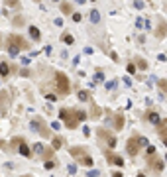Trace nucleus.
I'll return each instance as SVG.
<instances>
[{
	"label": "nucleus",
	"instance_id": "obj_1",
	"mask_svg": "<svg viewBox=\"0 0 167 177\" xmlns=\"http://www.w3.org/2000/svg\"><path fill=\"white\" fill-rule=\"evenodd\" d=\"M87 116H89V114L85 110H71V108H61V110H59V118L65 120V126H67L69 130H75L79 126V122H83Z\"/></svg>",
	"mask_w": 167,
	"mask_h": 177
},
{
	"label": "nucleus",
	"instance_id": "obj_2",
	"mask_svg": "<svg viewBox=\"0 0 167 177\" xmlns=\"http://www.w3.org/2000/svg\"><path fill=\"white\" fill-rule=\"evenodd\" d=\"M69 154L75 157V159H77V163H81V165L92 167V163H95V159H92V156L89 154V150L83 148V146H73V148L69 150Z\"/></svg>",
	"mask_w": 167,
	"mask_h": 177
},
{
	"label": "nucleus",
	"instance_id": "obj_3",
	"mask_svg": "<svg viewBox=\"0 0 167 177\" xmlns=\"http://www.w3.org/2000/svg\"><path fill=\"white\" fill-rule=\"evenodd\" d=\"M10 148H12V150H16L20 154V156H24V157H28V159H30V157H32V150H30V146L26 144V140H24V138H12V142H10Z\"/></svg>",
	"mask_w": 167,
	"mask_h": 177
},
{
	"label": "nucleus",
	"instance_id": "obj_4",
	"mask_svg": "<svg viewBox=\"0 0 167 177\" xmlns=\"http://www.w3.org/2000/svg\"><path fill=\"white\" fill-rule=\"evenodd\" d=\"M55 85H57V91L61 97H67L71 92V85H69V79H67V75L61 71L55 73Z\"/></svg>",
	"mask_w": 167,
	"mask_h": 177
},
{
	"label": "nucleus",
	"instance_id": "obj_5",
	"mask_svg": "<svg viewBox=\"0 0 167 177\" xmlns=\"http://www.w3.org/2000/svg\"><path fill=\"white\" fill-rule=\"evenodd\" d=\"M97 136H98V140L100 142H106V146L108 148H116L118 146V140H116V136L112 134V132H108V130H104V128H97Z\"/></svg>",
	"mask_w": 167,
	"mask_h": 177
},
{
	"label": "nucleus",
	"instance_id": "obj_6",
	"mask_svg": "<svg viewBox=\"0 0 167 177\" xmlns=\"http://www.w3.org/2000/svg\"><path fill=\"white\" fill-rule=\"evenodd\" d=\"M32 128L38 132V134H41L43 138H49V136H51V130L47 128V124H45L41 118H33V120H32Z\"/></svg>",
	"mask_w": 167,
	"mask_h": 177
},
{
	"label": "nucleus",
	"instance_id": "obj_7",
	"mask_svg": "<svg viewBox=\"0 0 167 177\" xmlns=\"http://www.w3.org/2000/svg\"><path fill=\"white\" fill-rule=\"evenodd\" d=\"M8 45H16L18 49H30L28 39H24L22 36H18V33H12V36L8 38Z\"/></svg>",
	"mask_w": 167,
	"mask_h": 177
},
{
	"label": "nucleus",
	"instance_id": "obj_8",
	"mask_svg": "<svg viewBox=\"0 0 167 177\" xmlns=\"http://www.w3.org/2000/svg\"><path fill=\"white\" fill-rule=\"evenodd\" d=\"M140 138H136V136H132L126 142V151H128L130 156H138V151H140Z\"/></svg>",
	"mask_w": 167,
	"mask_h": 177
},
{
	"label": "nucleus",
	"instance_id": "obj_9",
	"mask_svg": "<svg viewBox=\"0 0 167 177\" xmlns=\"http://www.w3.org/2000/svg\"><path fill=\"white\" fill-rule=\"evenodd\" d=\"M146 163H148L149 169H155V171H161V169H163V159H159V157H157V154H155V156H149L148 159H146Z\"/></svg>",
	"mask_w": 167,
	"mask_h": 177
},
{
	"label": "nucleus",
	"instance_id": "obj_10",
	"mask_svg": "<svg viewBox=\"0 0 167 177\" xmlns=\"http://www.w3.org/2000/svg\"><path fill=\"white\" fill-rule=\"evenodd\" d=\"M12 102V97H10V92L8 91H0V110L6 114L8 112V106Z\"/></svg>",
	"mask_w": 167,
	"mask_h": 177
},
{
	"label": "nucleus",
	"instance_id": "obj_11",
	"mask_svg": "<svg viewBox=\"0 0 167 177\" xmlns=\"http://www.w3.org/2000/svg\"><path fill=\"white\" fill-rule=\"evenodd\" d=\"M33 150H36V154L38 156H41V157H47L49 161L53 159V150H47L43 144H33Z\"/></svg>",
	"mask_w": 167,
	"mask_h": 177
},
{
	"label": "nucleus",
	"instance_id": "obj_12",
	"mask_svg": "<svg viewBox=\"0 0 167 177\" xmlns=\"http://www.w3.org/2000/svg\"><path fill=\"white\" fill-rule=\"evenodd\" d=\"M104 154H106V159H108V163L118 165V167H124V159H122V156H116V154H112V151H106V150H104Z\"/></svg>",
	"mask_w": 167,
	"mask_h": 177
},
{
	"label": "nucleus",
	"instance_id": "obj_13",
	"mask_svg": "<svg viewBox=\"0 0 167 177\" xmlns=\"http://www.w3.org/2000/svg\"><path fill=\"white\" fill-rule=\"evenodd\" d=\"M124 122H126V120H124V114H122V112H116V114H114V120H112L114 130H122V128H124Z\"/></svg>",
	"mask_w": 167,
	"mask_h": 177
},
{
	"label": "nucleus",
	"instance_id": "obj_14",
	"mask_svg": "<svg viewBox=\"0 0 167 177\" xmlns=\"http://www.w3.org/2000/svg\"><path fill=\"white\" fill-rule=\"evenodd\" d=\"M146 118H148L151 124H155V126L161 124V118H159V114H157L155 110H148V112H146Z\"/></svg>",
	"mask_w": 167,
	"mask_h": 177
},
{
	"label": "nucleus",
	"instance_id": "obj_15",
	"mask_svg": "<svg viewBox=\"0 0 167 177\" xmlns=\"http://www.w3.org/2000/svg\"><path fill=\"white\" fill-rule=\"evenodd\" d=\"M157 132H159V136L163 142H167V118H163L161 120V124L157 126Z\"/></svg>",
	"mask_w": 167,
	"mask_h": 177
},
{
	"label": "nucleus",
	"instance_id": "obj_16",
	"mask_svg": "<svg viewBox=\"0 0 167 177\" xmlns=\"http://www.w3.org/2000/svg\"><path fill=\"white\" fill-rule=\"evenodd\" d=\"M167 36V22H163V20H161L159 22V28H157V32H155V38H165Z\"/></svg>",
	"mask_w": 167,
	"mask_h": 177
},
{
	"label": "nucleus",
	"instance_id": "obj_17",
	"mask_svg": "<svg viewBox=\"0 0 167 177\" xmlns=\"http://www.w3.org/2000/svg\"><path fill=\"white\" fill-rule=\"evenodd\" d=\"M134 65H138L140 71H146V69H148V61H146L144 57H136L134 59Z\"/></svg>",
	"mask_w": 167,
	"mask_h": 177
},
{
	"label": "nucleus",
	"instance_id": "obj_18",
	"mask_svg": "<svg viewBox=\"0 0 167 177\" xmlns=\"http://www.w3.org/2000/svg\"><path fill=\"white\" fill-rule=\"evenodd\" d=\"M0 75H2V77H8V75H10V63H8V61H2V63H0Z\"/></svg>",
	"mask_w": 167,
	"mask_h": 177
},
{
	"label": "nucleus",
	"instance_id": "obj_19",
	"mask_svg": "<svg viewBox=\"0 0 167 177\" xmlns=\"http://www.w3.org/2000/svg\"><path fill=\"white\" fill-rule=\"evenodd\" d=\"M30 36H32L33 41H39V38H41V33H39V30L36 26H30Z\"/></svg>",
	"mask_w": 167,
	"mask_h": 177
},
{
	"label": "nucleus",
	"instance_id": "obj_20",
	"mask_svg": "<svg viewBox=\"0 0 167 177\" xmlns=\"http://www.w3.org/2000/svg\"><path fill=\"white\" fill-rule=\"evenodd\" d=\"M89 18H90V22H92V24H98V22H100V12H98V10H90Z\"/></svg>",
	"mask_w": 167,
	"mask_h": 177
},
{
	"label": "nucleus",
	"instance_id": "obj_21",
	"mask_svg": "<svg viewBox=\"0 0 167 177\" xmlns=\"http://www.w3.org/2000/svg\"><path fill=\"white\" fill-rule=\"evenodd\" d=\"M157 87H159L161 95H167V79H157Z\"/></svg>",
	"mask_w": 167,
	"mask_h": 177
},
{
	"label": "nucleus",
	"instance_id": "obj_22",
	"mask_svg": "<svg viewBox=\"0 0 167 177\" xmlns=\"http://www.w3.org/2000/svg\"><path fill=\"white\" fill-rule=\"evenodd\" d=\"M61 146H63V138H61V136H55V138H53V150H59Z\"/></svg>",
	"mask_w": 167,
	"mask_h": 177
},
{
	"label": "nucleus",
	"instance_id": "obj_23",
	"mask_svg": "<svg viewBox=\"0 0 167 177\" xmlns=\"http://www.w3.org/2000/svg\"><path fill=\"white\" fill-rule=\"evenodd\" d=\"M90 98V92L89 91H79V100H83V102H87Z\"/></svg>",
	"mask_w": 167,
	"mask_h": 177
},
{
	"label": "nucleus",
	"instance_id": "obj_24",
	"mask_svg": "<svg viewBox=\"0 0 167 177\" xmlns=\"http://www.w3.org/2000/svg\"><path fill=\"white\" fill-rule=\"evenodd\" d=\"M63 41L67 43V45H71V43H75V38H73L71 33H63Z\"/></svg>",
	"mask_w": 167,
	"mask_h": 177
},
{
	"label": "nucleus",
	"instance_id": "obj_25",
	"mask_svg": "<svg viewBox=\"0 0 167 177\" xmlns=\"http://www.w3.org/2000/svg\"><path fill=\"white\" fill-rule=\"evenodd\" d=\"M71 10H73V6H71L69 2H63V4H61V12L63 14H69Z\"/></svg>",
	"mask_w": 167,
	"mask_h": 177
},
{
	"label": "nucleus",
	"instance_id": "obj_26",
	"mask_svg": "<svg viewBox=\"0 0 167 177\" xmlns=\"http://www.w3.org/2000/svg\"><path fill=\"white\" fill-rule=\"evenodd\" d=\"M8 53H10V55H12V57H16V55H18L20 53V49L16 45H8Z\"/></svg>",
	"mask_w": 167,
	"mask_h": 177
},
{
	"label": "nucleus",
	"instance_id": "obj_27",
	"mask_svg": "<svg viewBox=\"0 0 167 177\" xmlns=\"http://www.w3.org/2000/svg\"><path fill=\"white\" fill-rule=\"evenodd\" d=\"M98 116H100V108H98V106H92V112H90V118L95 120V118H98Z\"/></svg>",
	"mask_w": 167,
	"mask_h": 177
},
{
	"label": "nucleus",
	"instance_id": "obj_28",
	"mask_svg": "<svg viewBox=\"0 0 167 177\" xmlns=\"http://www.w3.org/2000/svg\"><path fill=\"white\" fill-rule=\"evenodd\" d=\"M116 85H118V81H116V79H112V81H108V83H106V89H110V91H112V89H116Z\"/></svg>",
	"mask_w": 167,
	"mask_h": 177
},
{
	"label": "nucleus",
	"instance_id": "obj_29",
	"mask_svg": "<svg viewBox=\"0 0 167 177\" xmlns=\"http://www.w3.org/2000/svg\"><path fill=\"white\" fill-rule=\"evenodd\" d=\"M22 24H24L22 16H16V18H14V26H22Z\"/></svg>",
	"mask_w": 167,
	"mask_h": 177
},
{
	"label": "nucleus",
	"instance_id": "obj_30",
	"mask_svg": "<svg viewBox=\"0 0 167 177\" xmlns=\"http://www.w3.org/2000/svg\"><path fill=\"white\" fill-rule=\"evenodd\" d=\"M102 81H104V77H102V73L98 71V73H97V77H95V83H102Z\"/></svg>",
	"mask_w": 167,
	"mask_h": 177
},
{
	"label": "nucleus",
	"instance_id": "obj_31",
	"mask_svg": "<svg viewBox=\"0 0 167 177\" xmlns=\"http://www.w3.org/2000/svg\"><path fill=\"white\" fill-rule=\"evenodd\" d=\"M128 73H130V75H134V73H136V65H134V63H128Z\"/></svg>",
	"mask_w": 167,
	"mask_h": 177
},
{
	"label": "nucleus",
	"instance_id": "obj_32",
	"mask_svg": "<svg viewBox=\"0 0 167 177\" xmlns=\"http://www.w3.org/2000/svg\"><path fill=\"white\" fill-rule=\"evenodd\" d=\"M45 97H47V100H57V95H53V92H47V95H45Z\"/></svg>",
	"mask_w": 167,
	"mask_h": 177
},
{
	"label": "nucleus",
	"instance_id": "obj_33",
	"mask_svg": "<svg viewBox=\"0 0 167 177\" xmlns=\"http://www.w3.org/2000/svg\"><path fill=\"white\" fill-rule=\"evenodd\" d=\"M140 146H146V148H148V138H144V136H140Z\"/></svg>",
	"mask_w": 167,
	"mask_h": 177
},
{
	"label": "nucleus",
	"instance_id": "obj_34",
	"mask_svg": "<svg viewBox=\"0 0 167 177\" xmlns=\"http://www.w3.org/2000/svg\"><path fill=\"white\" fill-rule=\"evenodd\" d=\"M149 156H155V148L153 146H148V157Z\"/></svg>",
	"mask_w": 167,
	"mask_h": 177
},
{
	"label": "nucleus",
	"instance_id": "obj_35",
	"mask_svg": "<svg viewBox=\"0 0 167 177\" xmlns=\"http://www.w3.org/2000/svg\"><path fill=\"white\" fill-rule=\"evenodd\" d=\"M55 167V161H45V169H53Z\"/></svg>",
	"mask_w": 167,
	"mask_h": 177
},
{
	"label": "nucleus",
	"instance_id": "obj_36",
	"mask_svg": "<svg viewBox=\"0 0 167 177\" xmlns=\"http://www.w3.org/2000/svg\"><path fill=\"white\" fill-rule=\"evenodd\" d=\"M73 20H75V22H81V20H83V16H81L79 12H75V14H73Z\"/></svg>",
	"mask_w": 167,
	"mask_h": 177
},
{
	"label": "nucleus",
	"instance_id": "obj_37",
	"mask_svg": "<svg viewBox=\"0 0 167 177\" xmlns=\"http://www.w3.org/2000/svg\"><path fill=\"white\" fill-rule=\"evenodd\" d=\"M6 6H12V8H18L20 4H18V2H16V0H12V2H6Z\"/></svg>",
	"mask_w": 167,
	"mask_h": 177
},
{
	"label": "nucleus",
	"instance_id": "obj_38",
	"mask_svg": "<svg viewBox=\"0 0 167 177\" xmlns=\"http://www.w3.org/2000/svg\"><path fill=\"white\" fill-rule=\"evenodd\" d=\"M89 175H90V177H98V175H100V171L92 169V171H89Z\"/></svg>",
	"mask_w": 167,
	"mask_h": 177
},
{
	"label": "nucleus",
	"instance_id": "obj_39",
	"mask_svg": "<svg viewBox=\"0 0 167 177\" xmlns=\"http://www.w3.org/2000/svg\"><path fill=\"white\" fill-rule=\"evenodd\" d=\"M69 173L71 175H75V173H77V167H75V165H69Z\"/></svg>",
	"mask_w": 167,
	"mask_h": 177
},
{
	"label": "nucleus",
	"instance_id": "obj_40",
	"mask_svg": "<svg viewBox=\"0 0 167 177\" xmlns=\"http://www.w3.org/2000/svg\"><path fill=\"white\" fill-rule=\"evenodd\" d=\"M136 26H138V28H141V26H144V22H141V18H138V20H136Z\"/></svg>",
	"mask_w": 167,
	"mask_h": 177
},
{
	"label": "nucleus",
	"instance_id": "obj_41",
	"mask_svg": "<svg viewBox=\"0 0 167 177\" xmlns=\"http://www.w3.org/2000/svg\"><path fill=\"white\" fill-rule=\"evenodd\" d=\"M122 81H124V83H126V85H128V87H130V85H132V81H130V77H124V79H122Z\"/></svg>",
	"mask_w": 167,
	"mask_h": 177
},
{
	"label": "nucleus",
	"instance_id": "obj_42",
	"mask_svg": "<svg viewBox=\"0 0 167 177\" xmlns=\"http://www.w3.org/2000/svg\"><path fill=\"white\" fill-rule=\"evenodd\" d=\"M112 177H122V173H120V171H114V173H112Z\"/></svg>",
	"mask_w": 167,
	"mask_h": 177
},
{
	"label": "nucleus",
	"instance_id": "obj_43",
	"mask_svg": "<svg viewBox=\"0 0 167 177\" xmlns=\"http://www.w3.org/2000/svg\"><path fill=\"white\" fill-rule=\"evenodd\" d=\"M138 177H146V175H144V173H138Z\"/></svg>",
	"mask_w": 167,
	"mask_h": 177
},
{
	"label": "nucleus",
	"instance_id": "obj_44",
	"mask_svg": "<svg viewBox=\"0 0 167 177\" xmlns=\"http://www.w3.org/2000/svg\"><path fill=\"white\" fill-rule=\"evenodd\" d=\"M163 159H165V161H167V156H165V157H163Z\"/></svg>",
	"mask_w": 167,
	"mask_h": 177
},
{
	"label": "nucleus",
	"instance_id": "obj_45",
	"mask_svg": "<svg viewBox=\"0 0 167 177\" xmlns=\"http://www.w3.org/2000/svg\"><path fill=\"white\" fill-rule=\"evenodd\" d=\"M22 177H30V175H22Z\"/></svg>",
	"mask_w": 167,
	"mask_h": 177
}]
</instances>
